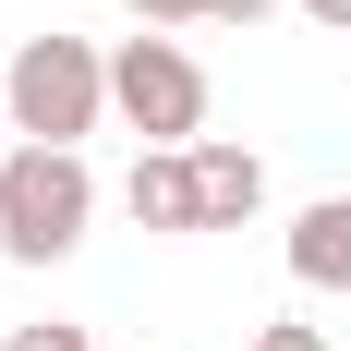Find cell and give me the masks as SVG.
Here are the masks:
<instances>
[{
    "label": "cell",
    "mask_w": 351,
    "mask_h": 351,
    "mask_svg": "<svg viewBox=\"0 0 351 351\" xmlns=\"http://www.w3.org/2000/svg\"><path fill=\"white\" fill-rule=\"evenodd\" d=\"M303 25H327V36H351V0H291Z\"/></svg>",
    "instance_id": "11"
},
{
    "label": "cell",
    "mask_w": 351,
    "mask_h": 351,
    "mask_svg": "<svg viewBox=\"0 0 351 351\" xmlns=\"http://www.w3.org/2000/svg\"><path fill=\"white\" fill-rule=\"evenodd\" d=\"M0 121H12V61H0Z\"/></svg>",
    "instance_id": "12"
},
{
    "label": "cell",
    "mask_w": 351,
    "mask_h": 351,
    "mask_svg": "<svg viewBox=\"0 0 351 351\" xmlns=\"http://www.w3.org/2000/svg\"><path fill=\"white\" fill-rule=\"evenodd\" d=\"M121 12H134L145 36H170V25H206V0H121Z\"/></svg>",
    "instance_id": "7"
},
{
    "label": "cell",
    "mask_w": 351,
    "mask_h": 351,
    "mask_svg": "<svg viewBox=\"0 0 351 351\" xmlns=\"http://www.w3.org/2000/svg\"><path fill=\"white\" fill-rule=\"evenodd\" d=\"M97 218V170L85 145H12L0 158V254L12 267H61Z\"/></svg>",
    "instance_id": "1"
},
{
    "label": "cell",
    "mask_w": 351,
    "mask_h": 351,
    "mask_svg": "<svg viewBox=\"0 0 351 351\" xmlns=\"http://www.w3.org/2000/svg\"><path fill=\"white\" fill-rule=\"evenodd\" d=\"M279 0H206V25H267Z\"/></svg>",
    "instance_id": "10"
},
{
    "label": "cell",
    "mask_w": 351,
    "mask_h": 351,
    "mask_svg": "<svg viewBox=\"0 0 351 351\" xmlns=\"http://www.w3.org/2000/svg\"><path fill=\"white\" fill-rule=\"evenodd\" d=\"M194 194H206V230H243V218L267 206V158L230 145V134H206L194 145Z\"/></svg>",
    "instance_id": "5"
},
{
    "label": "cell",
    "mask_w": 351,
    "mask_h": 351,
    "mask_svg": "<svg viewBox=\"0 0 351 351\" xmlns=\"http://www.w3.org/2000/svg\"><path fill=\"white\" fill-rule=\"evenodd\" d=\"M121 206H134V230H206V194H194V145H145L134 182H121Z\"/></svg>",
    "instance_id": "4"
},
{
    "label": "cell",
    "mask_w": 351,
    "mask_h": 351,
    "mask_svg": "<svg viewBox=\"0 0 351 351\" xmlns=\"http://www.w3.org/2000/svg\"><path fill=\"white\" fill-rule=\"evenodd\" d=\"M0 351H97V339H85V327H61V315H49V327H12V339H0Z\"/></svg>",
    "instance_id": "8"
},
{
    "label": "cell",
    "mask_w": 351,
    "mask_h": 351,
    "mask_svg": "<svg viewBox=\"0 0 351 351\" xmlns=\"http://www.w3.org/2000/svg\"><path fill=\"white\" fill-rule=\"evenodd\" d=\"M97 109H109V61H97V36H25L12 49V134L25 145H85L97 134Z\"/></svg>",
    "instance_id": "2"
},
{
    "label": "cell",
    "mask_w": 351,
    "mask_h": 351,
    "mask_svg": "<svg viewBox=\"0 0 351 351\" xmlns=\"http://www.w3.org/2000/svg\"><path fill=\"white\" fill-rule=\"evenodd\" d=\"M243 351H327V327H303V315H279V327H254Z\"/></svg>",
    "instance_id": "9"
},
{
    "label": "cell",
    "mask_w": 351,
    "mask_h": 351,
    "mask_svg": "<svg viewBox=\"0 0 351 351\" xmlns=\"http://www.w3.org/2000/svg\"><path fill=\"white\" fill-rule=\"evenodd\" d=\"M291 279L303 291H351V194H315L291 218Z\"/></svg>",
    "instance_id": "6"
},
{
    "label": "cell",
    "mask_w": 351,
    "mask_h": 351,
    "mask_svg": "<svg viewBox=\"0 0 351 351\" xmlns=\"http://www.w3.org/2000/svg\"><path fill=\"white\" fill-rule=\"evenodd\" d=\"M109 109L145 145H206V61L182 36H121L109 49Z\"/></svg>",
    "instance_id": "3"
}]
</instances>
